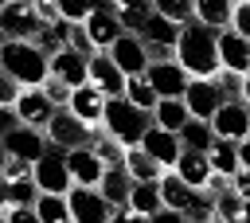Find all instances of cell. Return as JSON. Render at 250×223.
Instances as JSON below:
<instances>
[{
  "label": "cell",
  "mask_w": 250,
  "mask_h": 223,
  "mask_svg": "<svg viewBox=\"0 0 250 223\" xmlns=\"http://www.w3.org/2000/svg\"><path fill=\"white\" fill-rule=\"evenodd\" d=\"M180 67L191 74V78H215L223 70V59H219V31L191 20L180 27V39H176V51Z\"/></svg>",
  "instance_id": "6da1fadb"
},
{
  "label": "cell",
  "mask_w": 250,
  "mask_h": 223,
  "mask_svg": "<svg viewBox=\"0 0 250 223\" xmlns=\"http://www.w3.org/2000/svg\"><path fill=\"white\" fill-rule=\"evenodd\" d=\"M0 67H4V74L20 78L23 86H43L51 78V55L35 39H4Z\"/></svg>",
  "instance_id": "7a4b0ae2"
},
{
  "label": "cell",
  "mask_w": 250,
  "mask_h": 223,
  "mask_svg": "<svg viewBox=\"0 0 250 223\" xmlns=\"http://www.w3.org/2000/svg\"><path fill=\"white\" fill-rule=\"evenodd\" d=\"M148 125H152V113L148 110H141V106H133L125 94L121 98H109V106H105V121H102V129L109 133V137H117L125 149H133V145H141V137L148 133Z\"/></svg>",
  "instance_id": "3957f363"
},
{
  "label": "cell",
  "mask_w": 250,
  "mask_h": 223,
  "mask_svg": "<svg viewBox=\"0 0 250 223\" xmlns=\"http://www.w3.org/2000/svg\"><path fill=\"white\" fill-rule=\"evenodd\" d=\"M47 129V137H51V145H62V149H78V145H94V125H86L70 106H62V110H55L51 113V121L43 125Z\"/></svg>",
  "instance_id": "277c9868"
},
{
  "label": "cell",
  "mask_w": 250,
  "mask_h": 223,
  "mask_svg": "<svg viewBox=\"0 0 250 223\" xmlns=\"http://www.w3.org/2000/svg\"><path fill=\"white\" fill-rule=\"evenodd\" d=\"M47 149H51V137H47V129H39V125L16 121L12 129H4V153H8V156H20V160L35 164Z\"/></svg>",
  "instance_id": "5b68a950"
},
{
  "label": "cell",
  "mask_w": 250,
  "mask_h": 223,
  "mask_svg": "<svg viewBox=\"0 0 250 223\" xmlns=\"http://www.w3.org/2000/svg\"><path fill=\"white\" fill-rule=\"evenodd\" d=\"M35 184L43 192H70L74 188V172H70V160H66V149L62 145H51L39 160H35Z\"/></svg>",
  "instance_id": "8992f818"
},
{
  "label": "cell",
  "mask_w": 250,
  "mask_h": 223,
  "mask_svg": "<svg viewBox=\"0 0 250 223\" xmlns=\"http://www.w3.org/2000/svg\"><path fill=\"white\" fill-rule=\"evenodd\" d=\"M43 23H47V20L35 12L31 0H8V4H0L4 39H35V31H39Z\"/></svg>",
  "instance_id": "52a82bcc"
},
{
  "label": "cell",
  "mask_w": 250,
  "mask_h": 223,
  "mask_svg": "<svg viewBox=\"0 0 250 223\" xmlns=\"http://www.w3.org/2000/svg\"><path fill=\"white\" fill-rule=\"evenodd\" d=\"M66 196H70V219H74V223H105V219L113 215V203L102 196V188L74 184Z\"/></svg>",
  "instance_id": "ba28073f"
},
{
  "label": "cell",
  "mask_w": 250,
  "mask_h": 223,
  "mask_svg": "<svg viewBox=\"0 0 250 223\" xmlns=\"http://www.w3.org/2000/svg\"><path fill=\"white\" fill-rule=\"evenodd\" d=\"M145 74L152 78V86H156L160 98H184V94H188V82H191V74L180 67L176 55H172V59H152Z\"/></svg>",
  "instance_id": "9c48e42d"
},
{
  "label": "cell",
  "mask_w": 250,
  "mask_h": 223,
  "mask_svg": "<svg viewBox=\"0 0 250 223\" xmlns=\"http://www.w3.org/2000/svg\"><path fill=\"white\" fill-rule=\"evenodd\" d=\"M109 55H113V63H117L125 74H145L148 63H152V47H148L137 31H125V35L109 47Z\"/></svg>",
  "instance_id": "30bf717a"
},
{
  "label": "cell",
  "mask_w": 250,
  "mask_h": 223,
  "mask_svg": "<svg viewBox=\"0 0 250 223\" xmlns=\"http://www.w3.org/2000/svg\"><path fill=\"white\" fill-rule=\"evenodd\" d=\"M141 149L152 156V160H160V168H176V160H180V153H184V141H180V133L176 129H164V125H148V133L141 137Z\"/></svg>",
  "instance_id": "8fae6325"
},
{
  "label": "cell",
  "mask_w": 250,
  "mask_h": 223,
  "mask_svg": "<svg viewBox=\"0 0 250 223\" xmlns=\"http://www.w3.org/2000/svg\"><path fill=\"white\" fill-rule=\"evenodd\" d=\"M211 125H215V133L227 137V141H242V137H250V102H242V98H227V102L219 106V113L211 117Z\"/></svg>",
  "instance_id": "7c38bea8"
},
{
  "label": "cell",
  "mask_w": 250,
  "mask_h": 223,
  "mask_svg": "<svg viewBox=\"0 0 250 223\" xmlns=\"http://www.w3.org/2000/svg\"><path fill=\"white\" fill-rule=\"evenodd\" d=\"M184 102H188L191 117H207V121H211V117L219 113V106L227 102V94H223V86H219L215 78H191Z\"/></svg>",
  "instance_id": "4fadbf2b"
},
{
  "label": "cell",
  "mask_w": 250,
  "mask_h": 223,
  "mask_svg": "<svg viewBox=\"0 0 250 223\" xmlns=\"http://www.w3.org/2000/svg\"><path fill=\"white\" fill-rule=\"evenodd\" d=\"M86 31L94 39V51H109L121 35H125V23L117 16V8H94L90 20H86Z\"/></svg>",
  "instance_id": "5bb4252c"
},
{
  "label": "cell",
  "mask_w": 250,
  "mask_h": 223,
  "mask_svg": "<svg viewBox=\"0 0 250 223\" xmlns=\"http://www.w3.org/2000/svg\"><path fill=\"white\" fill-rule=\"evenodd\" d=\"M51 74L62 78L66 86H82V82H90V55L74 51V47H59L51 55Z\"/></svg>",
  "instance_id": "9a60e30c"
},
{
  "label": "cell",
  "mask_w": 250,
  "mask_h": 223,
  "mask_svg": "<svg viewBox=\"0 0 250 223\" xmlns=\"http://www.w3.org/2000/svg\"><path fill=\"white\" fill-rule=\"evenodd\" d=\"M125 78H129V74L113 63L109 51H94V55H90V82H94L98 90H105L109 98H121V94H125Z\"/></svg>",
  "instance_id": "2e32d148"
},
{
  "label": "cell",
  "mask_w": 250,
  "mask_h": 223,
  "mask_svg": "<svg viewBox=\"0 0 250 223\" xmlns=\"http://www.w3.org/2000/svg\"><path fill=\"white\" fill-rule=\"evenodd\" d=\"M105 106H109V94L98 90L94 82H82V86H74V94H70V110H74L86 125H94V129L105 121Z\"/></svg>",
  "instance_id": "e0dca14e"
},
{
  "label": "cell",
  "mask_w": 250,
  "mask_h": 223,
  "mask_svg": "<svg viewBox=\"0 0 250 223\" xmlns=\"http://www.w3.org/2000/svg\"><path fill=\"white\" fill-rule=\"evenodd\" d=\"M66 160H70V172H74V184H86V188H98L102 176H105V160L98 156L94 145H78V149H66Z\"/></svg>",
  "instance_id": "ac0fdd59"
},
{
  "label": "cell",
  "mask_w": 250,
  "mask_h": 223,
  "mask_svg": "<svg viewBox=\"0 0 250 223\" xmlns=\"http://www.w3.org/2000/svg\"><path fill=\"white\" fill-rule=\"evenodd\" d=\"M180 27L184 23H176V20H168V16H160V12H152L148 16V23L141 27V39L156 51V59H168L164 51H176V39H180Z\"/></svg>",
  "instance_id": "d6986e66"
},
{
  "label": "cell",
  "mask_w": 250,
  "mask_h": 223,
  "mask_svg": "<svg viewBox=\"0 0 250 223\" xmlns=\"http://www.w3.org/2000/svg\"><path fill=\"white\" fill-rule=\"evenodd\" d=\"M59 106L47 98V90L43 86H23V94H20V102H16V117L20 121H27V125H47L51 121V113H55Z\"/></svg>",
  "instance_id": "ffe728a7"
},
{
  "label": "cell",
  "mask_w": 250,
  "mask_h": 223,
  "mask_svg": "<svg viewBox=\"0 0 250 223\" xmlns=\"http://www.w3.org/2000/svg\"><path fill=\"white\" fill-rule=\"evenodd\" d=\"M219 59H223L227 70L250 74V39L238 35L234 27H223V31H219Z\"/></svg>",
  "instance_id": "44dd1931"
},
{
  "label": "cell",
  "mask_w": 250,
  "mask_h": 223,
  "mask_svg": "<svg viewBox=\"0 0 250 223\" xmlns=\"http://www.w3.org/2000/svg\"><path fill=\"white\" fill-rule=\"evenodd\" d=\"M172 172H180V176H184L191 188H199V192H207V184H211V176H215L211 156L199 153V149H188V145H184V153H180V160H176Z\"/></svg>",
  "instance_id": "7402d4cb"
},
{
  "label": "cell",
  "mask_w": 250,
  "mask_h": 223,
  "mask_svg": "<svg viewBox=\"0 0 250 223\" xmlns=\"http://www.w3.org/2000/svg\"><path fill=\"white\" fill-rule=\"evenodd\" d=\"M133 184H137V180H133V172H129V168H125V160H121V164H109V168H105V176H102V184H98V188H102V196L117 207V203H129Z\"/></svg>",
  "instance_id": "603a6c76"
},
{
  "label": "cell",
  "mask_w": 250,
  "mask_h": 223,
  "mask_svg": "<svg viewBox=\"0 0 250 223\" xmlns=\"http://www.w3.org/2000/svg\"><path fill=\"white\" fill-rule=\"evenodd\" d=\"M129 203L152 223V215L164 207V192H160V180H137L133 184V196H129Z\"/></svg>",
  "instance_id": "cb8c5ba5"
},
{
  "label": "cell",
  "mask_w": 250,
  "mask_h": 223,
  "mask_svg": "<svg viewBox=\"0 0 250 223\" xmlns=\"http://www.w3.org/2000/svg\"><path fill=\"white\" fill-rule=\"evenodd\" d=\"M152 121L164 125V129H176V133H180V129L191 121V110H188L184 98H160L156 110H152Z\"/></svg>",
  "instance_id": "d4e9b609"
},
{
  "label": "cell",
  "mask_w": 250,
  "mask_h": 223,
  "mask_svg": "<svg viewBox=\"0 0 250 223\" xmlns=\"http://www.w3.org/2000/svg\"><path fill=\"white\" fill-rule=\"evenodd\" d=\"M35 215H39L43 223H66V219H70V196H66V192H39Z\"/></svg>",
  "instance_id": "484cf974"
},
{
  "label": "cell",
  "mask_w": 250,
  "mask_h": 223,
  "mask_svg": "<svg viewBox=\"0 0 250 223\" xmlns=\"http://www.w3.org/2000/svg\"><path fill=\"white\" fill-rule=\"evenodd\" d=\"M230 16H234V0H195V20L215 31L230 27Z\"/></svg>",
  "instance_id": "4316f807"
},
{
  "label": "cell",
  "mask_w": 250,
  "mask_h": 223,
  "mask_svg": "<svg viewBox=\"0 0 250 223\" xmlns=\"http://www.w3.org/2000/svg\"><path fill=\"white\" fill-rule=\"evenodd\" d=\"M180 141L188 145V149H199V153H211V145L219 141V133H215V125L207 121V117H191L184 129H180Z\"/></svg>",
  "instance_id": "83f0119b"
},
{
  "label": "cell",
  "mask_w": 250,
  "mask_h": 223,
  "mask_svg": "<svg viewBox=\"0 0 250 223\" xmlns=\"http://www.w3.org/2000/svg\"><path fill=\"white\" fill-rule=\"evenodd\" d=\"M211 168L219 172V176H234L238 168H242V156H238V141H227V137H219L215 145H211Z\"/></svg>",
  "instance_id": "f1b7e54d"
},
{
  "label": "cell",
  "mask_w": 250,
  "mask_h": 223,
  "mask_svg": "<svg viewBox=\"0 0 250 223\" xmlns=\"http://www.w3.org/2000/svg\"><path fill=\"white\" fill-rule=\"evenodd\" d=\"M39 192H43V188L35 184V172H23V176L4 180V203H27V207H35Z\"/></svg>",
  "instance_id": "f546056e"
},
{
  "label": "cell",
  "mask_w": 250,
  "mask_h": 223,
  "mask_svg": "<svg viewBox=\"0 0 250 223\" xmlns=\"http://www.w3.org/2000/svg\"><path fill=\"white\" fill-rule=\"evenodd\" d=\"M125 98L133 102V106H141V110H156V102H160V94H156V86H152V78L148 74H129L125 78Z\"/></svg>",
  "instance_id": "4dcf8cb0"
},
{
  "label": "cell",
  "mask_w": 250,
  "mask_h": 223,
  "mask_svg": "<svg viewBox=\"0 0 250 223\" xmlns=\"http://www.w3.org/2000/svg\"><path fill=\"white\" fill-rule=\"evenodd\" d=\"M125 168L133 172V180H160L168 168H160V160H152L141 145H133V149H125Z\"/></svg>",
  "instance_id": "1f68e13d"
},
{
  "label": "cell",
  "mask_w": 250,
  "mask_h": 223,
  "mask_svg": "<svg viewBox=\"0 0 250 223\" xmlns=\"http://www.w3.org/2000/svg\"><path fill=\"white\" fill-rule=\"evenodd\" d=\"M152 12H156L152 0H117V16H121L125 31H137V35H141V27L148 23Z\"/></svg>",
  "instance_id": "d6a6232c"
},
{
  "label": "cell",
  "mask_w": 250,
  "mask_h": 223,
  "mask_svg": "<svg viewBox=\"0 0 250 223\" xmlns=\"http://www.w3.org/2000/svg\"><path fill=\"white\" fill-rule=\"evenodd\" d=\"M211 203H215V219H223V223H242V196L234 192V188H223L219 196H211Z\"/></svg>",
  "instance_id": "836d02e7"
},
{
  "label": "cell",
  "mask_w": 250,
  "mask_h": 223,
  "mask_svg": "<svg viewBox=\"0 0 250 223\" xmlns=\"http://www.w3.org/2000/svg\"><path fill=\"white\" fill-rule=\"evenodd\" d=\"M160 16L176 20V23H191L195 20V0H152Z\"/></svg>",
  "instance_id": "e575fe53"
},
{
  "label": "cell",
  "mask_w": 250,
  "mask_h": 223,
  "mask_svg": "<svg viewBox=\"0 0 250 223\" xmlns=\"http://www.w3.org/2000/svg\"><path fill=\"white\" fill-rule=\"evenodd\" d=\"M94 8H98V0H59V12L66 20H74V23H86Z\"/></svg>",
  "instance_id": "d590c367"
},
{
  "label": "cell",
  "mask_w": 250,
  "mask_h": 223,
  "mask_svg": "<svg viewBox=\"0 0 250 223\" xmlns=\"http://www.w3.org/2000/svg\"><path fill=\"white\" fill-rule=\"evenodd\" d=\"M43 90H47V98H51L59 110H62V106H70V94H74V86H66L62 78H55V74H51V78L43 82Z\"/></svg>",
  "instance_id": "8d00e7d4"
},
{
  "label": "cell",
  "mask_w": 250,
  "mask_h": 223,
  "mask_svg": "<svg viewBox=\"0 0 250 223\" xmlns=\"http://www.w3.org/2000/svg\"><path fill=\"white\" fill-rule=\"evenodd\" d=\"M215 82L223 86L227 98H242V74H238V70H227V67H223V70L215 74Z\"/></svg>",
  "instance_id": "74e56055"
},
{
  "label": "cell",
  "mask_w": 250,
  "mask_h": 223,
  "mask_svg": "<svg viewBox=\"0 0 250 223\" xmlns=\"http://www.w3.org/2000/svg\"><path fill=\"white\" fill-rule=\"evenodd\" d=\"M20 94H23V82L12 78V74H4V78H0V106H16Z\"/></svg>",
  "instance_id": "f35d334b"
},
{
  "label": "cell",
  "mask_w": 250,
  "mask_h": 223,
  "mask_svg": "<svg viewBox=\"0 0 250 223\" xmlns=\"http://www.w3.org/2000/svg\"><path fill=\"white\" fill-rule=\"evenodd\" d=\"M230 27H234L238 35H246V39H250V0H238V4H234V16H230Z\"/></svg>",
  "instance_id": "ab89813d"
},
{
  "label": "cell",
  "mask_w": 250,
  "mask_h": 223,
  "mask_svg": "<svg viewBox=\"0 0 250 223\" xmlns=\"http://www.w3.org/2000/svg\"><path fill=\"white\" fill-rule=\"evenodd\" d=\"M152 223H188V215L180 211V207H172V203H164L156 215H152Z\"/></svg>",
  "instance_id": "60d3db41"
},
{
  "label": "cell",
  "mask_w": 250,
  "mask_h": 223,
  "mask_svg": "<svg viewBox=\"0 0 250 223\" xmlns=\"http://www.w3.org/2000/svg\"><path fill=\"white\" fill-rule=\"evenodd\" d=\"M230 188H234L242 200H250V168H238V172L230 176Z\"/></svg>",
  "instance_id": "b9f144b4"
},
{
  "label": "cell",
  "mask_w": 250,
  "mask_h": 223,
  "mask_svg": "<svg viewBox=\"0 0 250 223\" xmlns=\"http://www.w3.org/2000/svg\"><path fill=\"white\" fill-rule=\"evenodd\" d=\"M35 4V12L43 16V20H59L62 12H59V0H31Z\"/></svg>",
  "instance_id": "7bdbcfd3"
},
{
  "label": "cell",
  "mask_w": 250,
  "mask_h": 223,
  "mask_svg": "<svg viewBox=\"0 0 250 223\" xmlns=\"http://www.w3.org/2000/svg\"><path fill=\"white\" fill-rule=\"evenodd\" d=\"M238 156H242V168H250V137L238 141Z\"/></svg>",
  "instance_id": "ee69618b"
},
{
  "label": "cell",
  "mask_w": 250,
  "mask_h": 223,
  "mask_svg": "<svg viewBox=\"0 0 250 223\" xmlns=\"http://www.w3.org/2000/svg\"><path fill=\"white\" fill-rule=\"evenodd\" d=\"M242 102H250V74H242Z\"/></svg>",
  "instance_id": "f6af8a7d"
},
{
  "label": "cell",
  "mask_w": 250,
  "mask_h": 223,
  "mask_svg": "<svg viewBox=\"0 0 250 223\" xmlns=\"http://www.w3.org/2000/svg\"><path fill=\"white\" fill-rule=\"evenodd\" d=\"M242 223H250V200L242 203Z\"/></svg>",
  "instance_id": "bcb514c9"
},
{
  "label": "cell",
  "mask_w": 250,
  "mask_h": 223,
  "mask_svg": "<svg viewBox=\"0 0 250 223\" xmlns=\"http://www.w3.org/2000/svg\"><path fill=\"white\" fill-rule=\"evenodd\" d=\"M234 4H238V0H234Z\"/></svg>",
  "instance_id": "7dc6e473"
}]
</instances>
